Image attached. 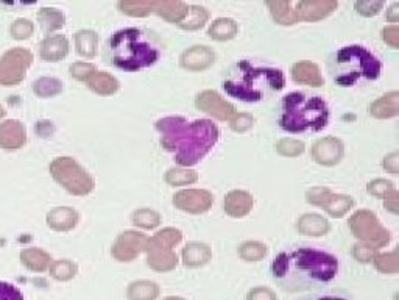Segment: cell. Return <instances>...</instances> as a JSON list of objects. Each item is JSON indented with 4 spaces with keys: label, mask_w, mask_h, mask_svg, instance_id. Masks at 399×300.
Instances as JSON below:
<instances>
[{
    "label": "cell",
    "mask_w": 399,
    "mask_h": 300,
    "mask_svg": "<svg viewBox=\"0 0 399 300\" xmlns=\"http://www.w3.org/2000/svg\"><path fill=\"white\" fill-rule=\"evenodd\" d=\"M271 273L282 290L306 291L332 281L339 273V262L334 255L317 249H296L279 253Z\"/></svg>",
    "instance_id": "1"
},
{
    "label": "cell",
    "mask_w": 399,
    "mask_h": 300,
    "mask_svg": "<svg viewBox=\"0 0 399 300\" xmlns=\"http://www.w3.org/2000/svg\"><path fill=\"white\" fill-rule=\"evenodd\" d=\"M155 127L161 135V146L186 169L203 160L219 141V128L209 119L187 122L184 117H164Z\"/></svg>",
    "instance_id": "2"
},
{
    "label": "cell",
    "mask_w": 399,
    "mask_h": 300,
    "mask_svg": "<svg viewBox=\"0 0 399 300\" xmlns=\"http://www.w3.org/2000/svg\"><path fill=\"white\" fill-rule=\"evenodd\" d=\"M159 58V41L144 28H125L114 33L106 44V60L122 71H141L153 66Z\"/></svg>",
    "instance_id": "3"
},
{
    "label": "cell",
    "mask_w": 399,
    "mask_h": 300,
    "mask_svg": "<svg viewBox=\"0 0 399 300\" xmlns=\"http://www.w3.org/2000/svg\"><path fill=\"white\" fill-rule=\"evenodd\" d=\"M286 84L284 73L275 67H254L250 61H239L226 71L221 86L237 100L261 102L270 99Z\"/></svg>",
    "instance_id": "4"
},
{
    "label": "cell",
    "mask_w": 399,
    "mask_h": 300,
    "mask_svg": "<svg viewBox=\"0 0 399 300\" xmlns=\"http://www.w3.org/2000/svg\"><path fill=\"white\" fill-rule=\"evenodd\" d=\"M328 121L329 108L322 97L290 93L282 99L279 126L289 133L320 132Z\"/></svg>",
    "instance_id": "5"
},
{
    "label": "cell",
    "mask_w": 399,
    "mask_h": 300,
    "mask_svg": "<svg viewBox=\"0 0 399 300\" xmlns=\"http://www.w3.org/2000/svg\"><path fill=\"white\" fill-rule=\"evenodd\" d=\"M380 61L362 46H348L334 55L330 73L340 86H352L359 80H376L380 76Z\"/></svg>",
    "instance_id": "6"
},
{
    "label": "cell",
    "mask_w": 399,
    "mask_h": 300,
    "mask_svg": "<svg viewBox=\"0 0 399 300\" xmlns=\"http://www.w3.org/2000/svg\"><path fill=\"white\" fill-rule=\"evenodd\" d=\"M182 233L176 229H164L147 241V264L156 273H170L178 264L173 249L180 244Z\"/></svg>",
    "instance_id": "7"
},
{
    "label": "cell",
    "mask_w": 399,
    "mask_h": 300,
    "mask_svg": "<svg viewBox=\"0 0 399 300\" xmlns=\"http://www.w3.org/2000/svg\"><path fill=\"white\" fill-rule=\"evenodd\" d=\"M53 178L60 185L75 196H86L94 189V180L90 175L72 160V158H58L50 166Z\"/></svg>",
    "instance_id": "8"
},
{
    "label": "cell",
    "mask_w": 399,
    "mask_h": 300,
    "mask_svg": "<svg viewBox=\"0 0 399 300\" xmlns=\"http://www.w3.org/2000/svg\"><path fill=\"white\" fill-rule=\"evenodd\" d=\"M350 229L357 240L374 249L385 247L390 242V231L382 227L376 214L368 209H361L352 214Z\"/></svg>",
    "instance_id": "9"
},
{
    "label": "cell",
    "mask_w": 399,
    "mask_h": 300,
    "mask_svg": "<svg viewBox=\"0 0 399 300\" xmlns=\"http://www.w3.org/2000/svg\"><path fill=\"white\" fill-rule=\"evenodd\" d=\"M306 199L313 205L322 207L332 218H341L354 207L352 197L345 194H332L328 188H312L306 192Z\"/></svg>",
    "instance_id": "10"
},
{
    "label": "cell",
    "mask_w": 399,
    "mask_h": 300,
    "mask_svg": "<svg viewBox=\"0 0 399 300\" xmlns=\"http://www.w3.org/2000/svg\"><path fill=\"white\" fill-rule=\"evenodd\" d=\"M148 238L144 233H139V231L128 230L123 231L117 236V240L114 241L111 253L112 257L117 259V262L122 263H130L133 262L136 257H139L141 252L145 251Z\"/></svg>",
    "instance_id": "11"
},
{
    "label": "cell",
    "mask_w": 399,
    "mask_h": 300,
    "mask_svg": "<svg viewBox=\"0 0 399 300\" xmlns=\"http://www.w3.org/2000/svg\"><path fill=\"white\" fill-rule=\"evenodd\" d=\"M213 203L214 197L206 189H182L173 196V205L191 214L206 213Z\"/></svg>",
    "instance_id": "12"
},
{
    "label": "cell",
    "mask_w": 399,
    "mask_h": 300,
    "mask_svg": "<svg viewBox=\"0 0 399 300\" xmlns=\"http://www.w3.org/2000/svg\"><path fill=\"white\" fill-rule=\"evenodd\" d=\"M195 104L198 110L217 117L219 121H230L236 115L234 106L221 97L217 91H213V89H206V91L200 93L197 95Z\"/></svg>",
    "instance_id": "13"
},
{
    "label": "cell",
    "mask_w": 399,
    "mask_h": 300,
    "mask_svg": "<svg viewBox=\"0 0 399 300\" xmlns=\"http://www.w3.org/2000/svg\"><path fill=\"white\" fill-rule=\"evenodd\" d=\"M339 3L335 0H306L293 5L295 18L298 21L315 22L328 18L330 13L337 10Z\"/></svg>",
    "instance_id": "14"
},
{
    "label": "cell",
    "mask_w": 399,
    "mask_h": 300,
    "mask_svg": "<svg viewBox=\"0 0 399 300\" xmlns=\"http://www.w3.org/2000/svg\"><path fill=\"white\" fill-rule=\"evenodd\" d=\"M345 154L343 143L334 137H326L318 139L312 146V158L323 166H334L340 163Z\"/></svg>",
    "instance_id": "15"
},
{
    "label": "cell",
    "mask_w": 399,
    "mask_h": 300,
    "mask_svg": "<svg viewBox=\"0 0 399 300\" xmlns=\"http://www.w3.org/2000/svg\"><path fill=\"white\" fill-rule=\"evenodd\" d=\"M181 66L189 71H204L214 65L215 54L208 46H193L181 55Z\"/></svg>",
    "instance_id": "16"
},
{
    "label": "cell",
    "mask_w": 399,
    "mask_h": 300,
    "mask_svg": "<svg viewBox=\"0 0 399 300\" xmlns=\"http://www.w3.org/2000/svg\"><path fill=\"white\" fill-rule=\"evenodd\" d=\"M253 197L245 191H231L228 192L223 200V209L231 218H243L252 211Z\"/></svg>",
    "instance_id": "17"
},
{
    "label": "cell",
    "mask_w": 399,
    "mask_h": 300,
    "mask_svg": "<svg viewBox=\"0 0 399 300\" xmlns=\"http://www.w3.org/2000/svg\"><path fill=\"white\" fill-rule=\"evenodd\" d=\"M292 77L296 83L300 84H307V86H322L323 84V77L320 72V67H318L313 61H298L292 67Z\"/></svg>",
    "instance_id": "18"
},
{
    "label": "cell",
    "mask_w": 399,
    "mask_h": 300,
    "mask_svg": "<svg viewBox=\"0 0 399 300\" xmlns=\"http://www.w3.org/2000/svg\"><path fill=\"white\" fill-rule=\"evenodd\" d=\"M398 105H399V94L398 91L389 93L382 95L380 99L374 100L370 105V115L376 119H390L398 115Z\"/></svg>",
    "instance_id": "19"
},
{
    "label": "cell",
    "mask_w": 399,
    "mask_h": 300,
    "mask_svg": "<svg viewBox=\"0 0 399 300\" xmlns=\"http://www.w3.org/2000/svg\"><path fill=\"white\" fill-rule=\"evenodd\" d=\"M329 229L328 220L315 213H307L298 220V231L307 236H323L328 233Z\"/></svg>",
    "instance_id": "20"
},
{
    "label": "cell",
    "mask_w": 399,
    "mask_h": 300,
    "mask_svg": "<svg viewBox=\"0 0 399 300\" xmlns=\"http://www.w3.org/2000/svg\"><path fill=\"white\" fill-rule=\"evenodd\" d=\"M187 8H189V5L184 3V2L162 0V2H155V10H153V13L161 16V18H164L165 21L176 22V24H180V22L184 19Z\"/></svg>",
    "instance_id": "21"
},
{
    "label": "cell",
    "mask_w": 399,
    "mask_h": 300,
    "mask_svg": "<svg viewBox=\"0 0 399 300\" xmlns=\"http://www.w3.org/2000/svg\"><path fill=\"white\" fill-rule=\"evenodd\" d=\"M210 259V249L203 242H191L182 251V263L187 268H200Z\"/></svg>",
    "instance_id": "22"
},
{
    "label": "cell",
    "mask_w": 399,
    "mask_h": 300,
    "mask_svg": "<svg viewBox=\"0 0 399 300\" xmlns=\"http://www.w3.org/2000/svg\"><path fill=\"white\" fill-rule=\"evenodd\" d=\"M47 220H49L50 227L55 230H60V231L71 230L75 227L78 222V213L75 211V209L66 208V207L55 208L50 211Z\"/></svg>",
    "instance_id": "23"
},
{
    "label": "cell",
    "mask_w": 399,
    "mask_h": 300,
    "mask_svg": "<svg viewBox=\"0 0 399 300\" xmlns=\"http://www.w3.org/2000/svg\"><path fill=\"white\" fill-rule=\"evenodd\" d=\"M88 86L100 95H112L117 93L119 82L108 72H94L88 78Z\"/></svg>",
    "instance_id": "24"
},
{
    "label": "cell",
    "mask_w": 399,
    "mask_h": 300,
    "mask_svg": "<svg viewBox=\"0 0 399 300\" xmlns=\"http://www.w3.org/2000/svg\"><path fill=\"white\" fill-rule=\"evenodd\" d=\"M159 296V286L148 280L133 281L127 290L128 300H156Z\"/></svg>",
    "instance_id": "25"
},
{
    "label": "cell",
    "mask_w": 399,
    "mask_h": 300,
    "mask_svg": "<svg viewBox=\"0 0 399 300\" xmlns=\"http://www.w3.org/2000/svg\"><path fill=\"white\" fill-rule=\"evenodd\" d=\"M69 44L64 36H50L41 46V55L45 60H61L67 55Z\"/></svg>",
    "instance_id": "26"
},
{
    "label": "cell",
    "mask_w": 399,
    "mask_h": 300,
    "mask_svg": "<svg viewBox=\"0 0 399 300\" xmlns=\"http://www.w3.org/2000/svg\"><path fill=\"white\" fill-rule=\"evenodd\" d=\"M208 19L209 13L206 8L198 7V5H189L184 19H182L178 25L181 28H184V30H198V28H202L206 24Z\"/></svg>",
    "instance_id": "27"
},
{
    "label": "cell",
    "mask_w": 399,
    "mask_h": 300,
    "mask_svg": "<svg viewBox=\"0 0 399 300\" xmlns=\"http://www.w3.org/2000/svg\"><path fill=\"white\" fill-rule=\"evenodd\" d=\"M270 13L278 24L281 25H293L296 22L293 3L290 2H267Z\"/></svg>",
    "instance_id": "28"
},
{
    "label": "cell",
    "mask_w": 399,
    "mask_h": 300,
    "mask_svg": "<svg viewBox=\"0 0 399 300\" xmlns=\"http://www.w3.org/2000/svg\"><path fill=\"white\" fill-rule=\"evenodd\" d=\"M237 24L232 19L220 18L213 22V25L209 27V35L213 36L215 41H228V39L234 38L237 33Z\"/></svg>",
    "instance_id": "29"
},
{
    "label": "cell",
    "mask_w": 399,
    "mask_h": 300,
    "mask_svg": "<svg viewBox=\"0 0 399 300\" xmlns=\"http://www.w3.org/2000/svg\"><path fill=\"white\" fill-rule=\"evenodd\" d=\"M75 44L78 52L88 58H93L97 54V47H99V38L94 32L82 30L75 35Z\"/></svg>",
    "instance_id": "30"
},
{
    "label": "cell",
    "mask_w": 399,
    "mask_h": 300,
    "mask_svg": "<svg viewBox=\"0 0 399 300\" xmlns=\"http://www.w3.org/2000/svg\"><path fill=\"white\" fill-rule=\"evenodd\" d=\"M197 180H198V174L186 168H173L165 174V182L172 186L192 185V183H195Z\"/></svg>",
    "instance_id": "31"
},
{
    "label": "cell",
    "mask_w": 399,
    "mask_h": 300,
    "mask_svg": "<svg viewBox=\"0 0 399 300\" xmlns=\"http://www.w3.org/2000/svg\"><path fill=\"white\" fill-rule=\"evenodd\" d=\"M119 10L123 14L133 16V18H144V16L153 13L155 2H128V0H125V2L119 3Z\"/></svg>",
    "instance_id": "32"
},
{
    "label": "cell",
    "mask_w": 399,
    "mask_h": 300,
    "mask_svg": "<svg viewBox=\"0 0 399 300\" xmlns=\"http://www.w3.org/2000/svg\"><path fill=\"white\" fill-rule=\"evenodd\" d=\"M133 224L142 229H155L161 224V216L155 209L142 208L133 213Z\"/></svg>",
    "instance_id": "33"
},
{
    "label": "cell",
    "mask_w": 399,
    "mask_h": 300,
    "mask_svg": "<svg viewBox=\"0 0 399 300\" xmlns=\"http://www.w3.org/2000/svg\"><path fill=\"white\" fill-rule=\"evenodd\" d=\"M376 268L382 274H398L399 262H398V251H393L390 253L376 255L373 259Z\"/></svg>",
    "instance_id": "34"
},
{
    "label": "cell",
    "mask_w": 399,
    "mask_h": 300,
    "mask_svg": "<svg viewBox=\"0 0 399 300\" xmlns=\"http://www.w3.org/2000/svg\"><path fill=\"white\" fill-rule=\"evenodd\" d=\"M239 253L245 262H261L267 255V247L258 241H247L239 249Z\"/></svg>",
    "instance_id": "35"
},
{
    "label": "cell",
    "mask_w": 399,
    "mask_h": 300,
    "mask_svg": "<svg viewBox=\"0 0 399 300\" xmlns=\"http://www.w3.org/2000/svg\"><path fill=\"white\" fill-rule=\"evenodd\" d=\"M22 258H24V262L27 263L28 268L36 269V270H44L50 263L49 255L44 253L43 251H39V249H32V251L25 252L24 255H22Z\"/></svg>",
    "instance_id": "36"
},
{
    "label": "cell",
    "mask_w": 399,
    "mask_h": 300,
    "mask_svg": "<svg viewBox=\"0 0 399 300\" xmlns=\"http://www.w3.org/2000/svg\"><path fill=\"white\" fill-rule=\"evenodd\" d=\"M276 150L278 154H281L284 157H298L304 152V143L298 139L284 138L279 139L276 143Z\"/></svg>",
    "instance_id": "37"
},
{
    "label": "cell",
    "mask_w": 399,
    "mask_h": 300,
    "mask_svg": "<svg viewBox=\"0 0 399 300\" xmlns=\"http://www.w3.org/2000/svg\"><path fill=\"white\" fill-rule=\"evenodd\" d=\"M39 21L43 22V28H45V30H56V28L64 24V16L56 10L45 8L39 13Z\"/></svg>",
    "instance_id": "38"
},
{
    "label": "cell",
    "mask_w": 399,
    "mask_h": 300,
    "mask_svg": "<svg viewBox=\"0 0 399 300\" xmlns=\"http://www.w3.org/2000/svg\"><path fill=\"white\" fill-rule=\"evenodd\" d=\"M376 255H378V249L363 244V242H357V244L352 247V257L361 263H373Z\"/></svg>",
    "instance_id": "39"
},
{
    "label": "cell",
    "mask_w": 399,
    "mask_h": 300,
    "mask_svg": "<svg viewBox=\"0 0 399 300\" xmlns=\"http://www.w3.org/2000/svg\"><path fill=\"white\" fill-rule=\"evenodd\" d=\"M77 274V266L71 262H56L52 266V275L58 280H69Z\"/></svg>",
    "instance_id": "40"
},
{
    "label": "cell",
    "mask_w": 399,
    "mask_h": 300,
    "mask_svg": "<svg viewBox=\"0 0 399 300\" xmlns=\"http://www.w3.org/2000/svg\"><path fill=\"white\" fill-rule=\"evenodd\" d=\"M393 189H395V185H393L390 180L378 178V180H373V182L368 183V192L376 197H385Z\"/></svg>",
    "instance_id": "41"
},
{
    "label": "cell",
    "mask_w": 399,
    "mask_h": 300,
    "mask_svg": "<svg viewBox=\"0 0 399 300\" xmlns=\"http://www.w3.org/2000/svg\"><path fill=\"white\" fill-rule=\"evenodd\" d=\"M254 122L253 116L250 115V113H236L234 117L231 119V128L234 130V132H247L248 128H252Z\"/></svg>",
    "instance_id": "42"
},
{
    "label": "cell",
    "mask_w": 399,
    "mask_h": 300,
    "mask_svg": "<svg viewBox=\"0 0 399 300\" xmlns=\"http://www.w3.org/2000/svg\"><path fill=\"white\" fill-rule=\"evenodd\" d=\"M95 72V67L90 63H83V61H78V63L71 66V73L73 78L77 80H84L88 82V78Z\"/></svg>",
    "instance_id": "43"
},
{
    "label": "cell",
    "mask_w": 399,
    "mask_h": 300,
    "mask_svg": "<svg viewBox=\"0 0 399 300\" xmlns=\"http://www.w3.org/2000/svg\"><path fill=\"white\" fill-rule=\"evenodd\" d=\"M0 300H25L18 286L7 281H0Z\"/></svg>",
    "instance_id": "44"
},
{
    "label": "cell",
    "mask_w": 399,
    "mask_h": 300,
    "mask_svg": "<svg viewBox=\"0 0 399 300\" xmlns=\"http://www.w3.org/2000/svg\"><path fill=\"white\" fill-rule=\"evenodd\" d=\"M384 8V2H373V0H363V2H357L356 3V10L357 13H361L362 16H374L378 14L379 11Z\"/></svg>",
    "instance_id": "45"
},
{
    "label": "cell",
    "mask_w": 399,
    "mask_h": 300,
    "mask_svg": "<svg viewBox=\"0 0 399 300\" xmlns=\"http://www.w3.org/2000/svg\"><path fill=\"white\" fill-rule=\"evenodd\" d=\"M39 84H44V89H41L38 94L41 95H53V94H58L61 91L62 84L55 80V78H41V80L38 82Z\"/></svg>",
    "instance_id": "46"
},
{
    "label": "cell",
    "mask_w": 399,
    "mask_h": 300,
    "mask_svg": "<svg viewBox=\"0 0 399 300\" xmlns=\"http://www.w3.org/2000/svg\"><path fill=\"white\" fill-rule=\"evenodd\" d=\"M382 39H384V43L389 44V46H391L393 49H398L399 47V28H398V25L384 28V32H382Z\"/></svg>",
    "instance_id": "47"
},
{
    "label": "cell",
    "mask_w": 399,
    "mask_h": 300,
    "mask_svg": "<svg viewBox=\"0 0 399 300\" xmlns=\"http://www.w3.org/2000/svg\"><path fill=\"white\" fill-rule=\"evenodd\" d=\"M247 300H276V294L270 288H254L253 291L248 292Z\"/></svg>",
    "instance_id": "48"
},
{
    "label": "cell",
    "mask_w": 399,
    "mask_h": 300,
    "mask_svg": "<svg viewBox=\"0 0 399 300\" xmlns=\"http://www.w3.org/2000/svg\"><path fill=\"white\" fill-rule=\"evenodd\" d=\"M398 203H399V194H398L396 189H393L391 192H389V194L384 197V207L393 214H398V209H399Z\"/></svg>",
    "instance_id": "49"
},
{
    "label": "cell",
    "mask_w": 399,
    "mask_h": 300,
    "mask_svg": "<svg viewBox=\"0 0 399 300\" xmlns=\"http://www.w3.org/2000/svg\"><path fill=\"white\" fill-rule=\"evenodd\" d=\"M384 169L391 172V174H398L399 171V154L395 150L391 152V154L387 155L384 158Z\"/></svg>",
    "instance_id": "50"
},
{
    "label": "cell",
    "mask_w": 399,
    "mask_h": 300,
    "mask_svg": "<svg viewBox=\"0 0 399 300\" xmlns=\"http://www.w3.org/2000/svg\"><path fill=\"white\" fill-rule=\"evenodd\" d=\"M398 10H399V5L398 3H393L391 7L389 8V13H387V19L391 21V22H398L399 21Z\"/></svg>",
    "instance_id": "51"
},
{
    "label": "cell",
    "mask_w": 399,
    "mask_h": 300,
    "mask_svg": "<svg viewBox=\"0 0 399 300\" xmlns=\"http://www.w3.org/2000/svg\"><path fill=\"white\" fill-rule=\"evenodd\" d=\"M313 300H345V299H340V297H330V296H326V297H318V299H313Z\"/></svg>",
    "instance_id": "52"
},
{
    "label": "cell",
    "mask_w": 399,
    "mask_h": 300,
    "mask_svg": "<svg viewBox=\"0 0 399 300\" xmlns=\"http://www.w3.org/2000/svg\"><path fill=\"white\" fill-rule=\"evenodd\" d=\"M164 300H184L182 297H175V296H170L167 299H164Z\"/></svg>",
    "instance_id": "53"
}]
</instances>
